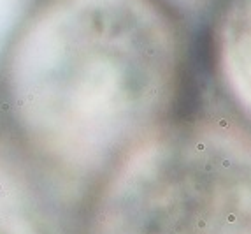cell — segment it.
I'll return each instance as SVG.
<instances>
[{
    "mask_svg": "<svg viewBox=\"0 0 251 234\" xmlns=\"http://www.w3.org/2000/svg\"><path fill=\"white\" fill-rule=\"evenodd\" d=\"M213 37L228 88L251 113V0H225Z\"/></svg>",
    "mask_w": 251,
    "mask_h": 234,
    "instance_id": "1",
    "label": "cell"
}]
</instances>
